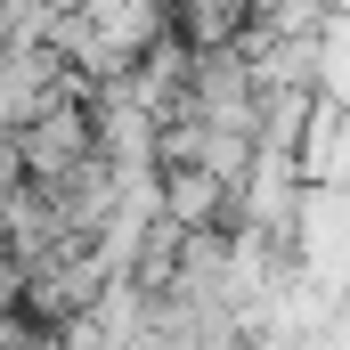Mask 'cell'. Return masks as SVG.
Here are the masks:
<instances>
[{"instance_id":"obj_1","label":"cell","mask_w":350,"mask_h":350,"mask_svg":"<svg viewBox=\"0 0 350 350\" xmlns=\"http://www.w3.org/2000/svg\"><path fill=\"white\" fill-rule=\"evenodd\" d=\"M8 147H16L25 187H57L66 172H82L90 155H98V139H90V106H82V98H57V106H49V114H33Z\"/></svg>"},{"instance_id":"obj_2","label":"cell","mask_w":350,"mask_h":350,"mask_svg":"<svg viewBox=\"0 0 350 350\" xmlns=\"http://www.w3.org/2000/svg\"><path fill=\"white\" fill-rule=\"evenodd\" d=\"M0 318H16V261L0 253Z\"/></svg>"}]
</instances>
